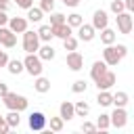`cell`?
<instances>
[{"instance_id":"cell-30","label":"cell","mask_w":134,"mask_h":134,"mask_svg":"<svg viewBox=\"0 0 134 134\" xmlns=\"http://www.w3.org/2000/svg\"><path fill=\"white\" fill-rule=\"evenodd\" d=\"M109 8H111V13H113V15H119V13H124V10H126V0H111Z\"/></svg>"},{"instance_id":"cell-13","label":"cell","mask_w":134,"mask_h":134,"mask_svg":"<svg viewBox=\"0 0 134 134\" xmlns=\"http://www.w3.org/2000/svg\"><path fill=\"white\" fill-rule=\"evenodd\" d=\"M27 23H29L27 17H10V19H8V27H10L15 34H23V31H27Z\"/></svg>"},{"instance_id":"cell-25","label":"cell","mask_w":134,"mask_h":134,"mask_svg":"<svg viewBox=\"0 0 134 134\" xmlns=\"http://www.w3.org/2000/svg\"><path fill=\"white\" fill-rule=\"evenodd\" d=\"M75 105V117H86L88 113H90V105L86 103V100H77V103H73Z\"/></svg>"},{"instance_id":"cell-23","label":"cell","mask_w":134,"mask_h":134,"mask_svg":"<svg viewBox=\"0 0 134 134\" xmlns=\"http://www.w3.org/2000/svg\"><path fill=\"white\" fill-rule=\"evenodd\" d=\"M38 36H40V40H42V42H50V40L54 38L52 25H50V23H48V25H40V29H38Z\"/></svg>"},{"instance_id":"cell-24","label":"cell","mask_w":134,"mask_h":134,"mask_svg":"<svg viewBox=\"0 0 134 134\" xmlns=\"http://www.w3.org/2000/svg\"><path fill=\"white\" fill-rule=\"evenodd\" d=\"M128 103H130V96H128V92L119 90V92H115V94H113V105H115V107H126Z\"/></svg>"},{"instance_id":"cell-40","label":"cell","mask_w":134,"mask_h":134,"mask_svg":"<svg viewBox=\"0 0 134 134\" xmlns=\"http://www.w3.org/2000/svg\"><path fill=\"white\" fill-rule=\"evenodd\" d=\"M115 46H117V52H119L121 59H124V57L128 54V46H126V44H115Z\"/></svg>"},{"instance_id":"cell-41","label":"cell","mask_w":134,"mask_h":134,"mask_svg":"<svg viewBox=\"0 0 134 134\" xmlns=\"http://www.w3.org/2000/svg\"><path fill=\"white\" fill-rule=\"evenodd\" d=\"M8 92H10V90H8V86H6L4 82H0V98H2V96H6Z\"/></svg>"},{"instance_id":"cell-2","label":"cell","mask_w":134,"mask_h":134,"mask_svg":"<svg viewBox=\"0 0 134 134\" xmlns=\"http://www.w3.org/2000/svg\"><path fill=\"white\" fill-rule=\"evenodd\" d=\"M2 103H4L6 109H13V111H25L29 107V100L23 94H17V92H8L6 96H2Z\"/></svg>"},{"instance_id":"cell-5","label":"cell","mask_w":134,"mask_h":134,"mask_svg":"<svg viewBox=\"0 0 134 134\" xmlns=\"http://www.w3.org/2000/svg\"><path fill=\"white\" fill-rule=\"evenodd\" d=\"M103 61L109 65V67H115L119 61H121V54L117 52V46L115 44H107L103 48Z\"/></svg>"},{"instance_id":"cell-18","label":"cell","mask_w":134,"mask_h":134,"mask_svg":"<svg viewBox=\"0 0 134 134\" xmlns=\"http://www.w3.org/2000/svg\"><path fill=\"white\" fill-rule=\"evenodd\" d=\"M34 90H36V92H40V94L50 92V80H48V77H44V75H38V77H36V82H34Z\"/></svg>"},{"instance_id":"cell-35","label":"cell","mask_w":134,"mask_h":134,"mask_svg":"<svg viewBox=\"0 0 134 134\" xmlns=\"http://www.w3.org/2000/svg\"><path fill=\"white\" fill-rule=\"evenodd\" d=\"M13 128H10V124L6 121V117L4 115H0V134H6V132H10Z\"/></svg>"},{"instance_id":"cell-8","label":"cell","mask_w":134,"mask_h":134,"mask_svg":"<svg viewBox=\"0 0 134 134\" xmlns=\"http://www.w3.org/2000/svg\"><path fill=\"white\" fill-rule=\"evenodd\" d=\"M0 44L4 46V48H13V46H17V34L10 29V27H0Z\"/></svg>"},{"instance_id":"cell-3","label":"cell","mask_w":134,"mask_h":134,"mask_svg":"<svg viewBox=\"0 0 134 134\" xmlns=\"http://www.w3.org/2000/svg\"><path fill=\"white\" fill-rule=\"evenodd\" d=\"M115 21H117V29H119V34H124V36L132 34V27H134V17H132V13L124 10V13L115 15Z\"/></svg>"},{"instance_id":"cell-21","label":"cell","mask_w":134,"mask_h":134,"mask_svg":"<svg viewBox=\"0 0 134 134\" xmlns=\"http://www.w3.org/2000/svg\"><path fill=\"white\" fill-rule=\"evenodd\" d=\"M96 103H98L100 107H109V105H113V94H111L109 90H98Z\"/></svg>"},{"instance_id":"cell-31","label":"cell","mask_w":134,"mask_h":134,"mask_svg":"<svg viewBox=\"0 0 134 134\" xmlns=\"http://www.w3.org/2000/svg\"><path fill=\"white\" fill-rule=\"evenodd\" d=\"M77 42H80V38H73V36H69V38H65L63 40V46H65V50H77Z\"/></svg>"},{"instance_id":"cell-43","label":"cell","mask_w":134,"mask_h":134,"mask_svg":"<svg viewBox=\"0 0 134 134\" xmlns=\"http://www.w3.org/2000/svg\"><path fill=\"white\" fill-rule=\"evenodd\" d=\"M126 10L128 13H134V0H126Z\"/></svg>"},{"instance_id":"cell-39","label":"cell","mask_w":134,"mask_h":134,"mask_svg":"<svg viewBox=\"0 0 134 134\" xmlns=\"http://www.w3.org/2000/svg\"><path fill=\"white\" fill-rule=\"evenodd\" d=\"M8 15H6V10H0V27H4V25H8Z\"/></svg>"},{"instance_id":"cell-27","label":"cell","mask_w":134,"mask_h":134,"mask_svg":"<svg viewBox=\"0 0 134 134\" xmlns=\"http://www.w3.org/2000/svg\"><path fill=\"white\" fill-rule=\"evenodd\" d=\"M63 126H65V119H63L61 115H57V117H50V119H48V128H50V132H61V130H63Z\"/></svg>"},{"instance_id":"cell-9","label":"cell","mask_w":134,"mask_h":134,"mask_svg":"<svg viewBox=\"0 0 134 134\" xmlns=\"http://www.w3.org/2000/svg\"><path fill=\"white\" fill-rule=\"evenodd\" d=\"M92 25H94V29H96V31L105 29V27L109 25V15H107V10L96 8V10L92 13Z\"/></svg>"},{"instance_id":"cell-32","label":"cell","mask_w":134,"mask_h":134,"mask_svg":"<svg viewBox=\"0 0 134 134\" xmlns=\"http://www.w3.org/2000/svg\"><path fill=\"white\" fill-rule=\"evenodd\" d=\"M86 88H88L86 80H75V82L71 84V92H75V94H82V92H86Z\"/></svg>"},{"instance_id":"cell-6","label":"cell","mask_w":134,"mask_h":134,"mask_svg":"<svg viewBox=\"0 0 134 134\" xmlns=\"http://www.w3.org/2000/svg\"><path fill=\"white\" fill-rule=\"evenodd\" d=\"M126 124H128L126 107H115V109H113V113H111V126H113V128H117V130H121V128H126Z\"/></svg>"},{"instance_id":"cell-26","label":"cell","mask_w":134,"mask_h":134,"mask_svg":"<svg viewBox=\"0 0 134 134\" xmlns=\"http://www.w3.org/2000/svg\"><path fill=\"white\" fill-rule=\"evenodd\" d=\"M21 111H13V109H8V113L4 115L6 117V121L10 124V128H19V124H21V115H19Z\"/></svg>"},{"instance_id":"cell-1","label":"cell","mask_w":134,"mask_h":134,"mask_svg":"<svg viewBox=\"0 0 134 134\" xmlns=\"http://www.w3.org/2000/svg\"><path fill=\"white\" fill-rule=\"evenodd\" d=\"M42 63H44V61L40 59V54H38V52H27V54H25V59H23L25 71H27L31 77H38V75H42V71H44Z\"/></svg>"},{"instance_id":"cell-19","label":"cell","mask_w":134,"mask_h":134,"mask_svg":"<svg viewBox=\"0 0 134 134\" xmlns=\"http://www.w3.org/2000/svg\"><path fill=\"white\" fill-rule=\"evenodd\" d=\"M115 40H117V31L115 29H111V27H105V29H100V42L107 46V44H115Z\"/></svg>"},{"instance_id":"cell-20","label":"cell","mask_w":134,"mask_h":134,"mask_svg":"<svg viewBox=\"0 0 134 134\" xmlns=\"http://www.w3.org/2000/svg\"><path fill=\"white\" fill-rule=\"evenodd\" d=\"M6 69H8V73L19 75V73H23V71H25V65H23V61H19V59H10V61H8V65H6Z\"/></svg>"},{"instance_id":"cell-22","label":"cell","mask_w":134,"mask_h":134,"mask_svg":"<svg viewBox=\"0 0 134 134\" xmlns=\"http://www.w3.org/2000/svg\"><path fill=\"white\" fill-rule=\"evenodd\" d=\"M31 23H40L42 21V17H44V10L40 8V6H31V8H27V15H25Z\"/></svg>"},{"instance_id":"cell-37","label":"cell","mask_w":134,"mask_h":134,"mask_svg":"<svg viewBox=\"0 0 134 134\" xmlns=\"http://www.w3.org/2000/svg\"><path fill=\"white\" fill-rule=\"evenodd\" d=\"M15 4H17L19 8H25V10H27V8L34 6V0H15Z\"/></svg>"},{"instance_id":"cell-33","label":"cell","mask_w":134,"mask_h":134,"mask_svg":"<svg viewBox=\"0 0 134 134\" xmlns=\"http://www.w3.org/2000/svg\"><path fill=\"white\" fill-rule=\"evenodd\" d=\"M67 21V17L63 15V13H50V25H61V23H65Z\"/></svg>"},{"instance_id":"cell-11","label":"cell","mask_w":134,"mask_h":134,"mask_svg":"<svg viewBox=\"0 0 134 134\" xmlns=\"http://www.w3.org/2000/svg\"><path fill=\"white\" fill-rule=\"evenodd\" d=\"M94 36H96V29H94V25L90 23H82L80 27H77V38H80V42H92L94 40Z\"/></svg>"},{"instance_id":"cell-15","label":"cell","mask_w":134,"mask_h":134,"mask_svg":"<svg viewBox=\"0 0 134 134\" xmlns=\"http://www.w3.org/2000/svg\"><path fill=\"white\" fill-rule=\"evenodd\" d=\"M52 31H54V38H61V40H65V38H69V36H73V27L65 21V23H61V25H52Z\"/></svg>"},{"instance_id":"cell-4","label":"cell","mask_w":134,"mask_h":134,"mask_svg":"<svg viewBox=\"0 0 134 134\" xmlns=\"http://www.w3.org/2000/svg\"><path fill=\"white\" fill-rule=\"evenodd\" d=\"M40 42H42V40H40L38 31H31V29L23 31V50H25V52H38Z\"/></svg>"},{"instance_id":"cell-38","label":"cell","mask_w":134,"mask_h":134,"mask_svg":"<svg viewBox=\"0 0 134 134\" xmlns=\"http://www.w3.org/2000/svg\"><path fill=\"white\" fill-rule=\"evenodd\" d=\"M8 54H6V50H0V67H6L8 65Z\"/></svg>"},{"instance_id":"cell-44","label":"cell","mask_w":134,"mask_h":134,"mask_svg":"<svg viewBox=\"0 0 134 134\" xmlns=\"http://www.w3.org/2000/svg\"><path fill=\"white\" fill-rule=\"evenodd\" d=\"M0 10H8V0H0Z\"/></svg>"},{"instance_id":"cell-17","label":"cell","mask_w":134,"mask_h":134,"mask_svg":"<svg viewBox=\"0 0 134 134\" xmlns=\"http://www.w3.org/2000/svg\"><path fill=\"white\" fill-rule=\"evenodd\" d=\"M38 54H40V59H42V61H52V59H54V54H57V50L52 48V44H50V42H44V44H40Z\"/></svg>"},{"instance_id":"cell-36","label":"cell","mask_w":134,"mask_h":134,"mask_svg":"<svg viewBox=\"0 0 134 134\" xmlns=\"http://www.w3.org/2000/svg\"><path fill=\"white\" fill-rule=\"evenodd\" d=\"M98 128H96V124H92V121H86L84 119V124H82V132H96Z\"/></svg>"},{"instance_id":"cell-14","label":"cell","mask_w":134,"mask_h":134,"mask_svg":"<svg viewBox=\"0 0 134 134\" xmlns=\"http://www.w3.org/2000/svg\"><path fill=\"white\" fill-rule=\"evenodd\" d=\"M59 115H61L65 121L73 119V117H75V105H73L71 100H63V103L59 105Z\"/></svg>"},{"instance_id":"cell-16","label":"cell","mask_w":134,"mask_h":134,"mask_svg":"<svg viewBox=\"0 0 134 134\" xmlns=\"http://www.w3.org/2000/svg\"><path fill=\"white\" fill-rule=\"evenodd\" d=\"M109 69V65L105 63V61H94L92 63V67H90V77L96 82V80H100L103 77V73Z\"/></svg>"},{"instance_id":"cell-42","label":"cell","mask_w":134,"mask_h":134,"mask_svg":"<svg viewBox=\"0 0 134 134\" xmlns=\"http://www.w3.org/2000/svg\"><path fill=\"white\" fill-rule=\"evenodd\" d=\"M63 4H65V6H71V8H75V6L80 4V0H63Z\"/></svg>"},{"instance_id":"cell-12","label":"cell","mask_w":134,"mask_h":134,"mask_svg":"<svg viewBox=\"0 0 134 134\" xmlns=\"http://www.w3.org/2000/svg\"><path fill=\"white\" fill-rule=\"evenodd\" d=\"M67 67H69L71 71H80V69L84 67V57H82L77 50L67 52Z\"/></svg>"},{"instance_id":"cell-29","label":"cell","mask_w":134,"mask_h":134,"mask_svg":"<svg viewBox=\"0 0 134 134\" xmlns=\"http://www.w3.org/2000/svg\"><path fill=\"white\" fill-rule=\"evenodd\" d=\"M67 23H69L73 29H77V27L84 23V17H82L80 13H71V15H67Z\"/></svg>"},{"instance_id":"cell-7","label":"cell","mask_w":134,"mask_h":134,"mask_svg":"<svg viewBox=\"0 0 134 134\" xmlns=\"http://www.w3.org/2000/svg\"><path fill=\"white\" fill-rule=\"evenodd\" d=\"M46 126H48V117H46L42 111L29 113V128H31L34 132H40V130H44Z\"/></svg>"},{"instance_id":"cell-28","label":"cell","mask_w":134,"mask_h":134,"mask_svg":"<svg viewBox=\"0 0 134 134\" xmlns=\"http://www.w3.org/2000/svg\"><path fill=\"white\" fill-rule=\"evenodd\" d=\"M96 128L98 130H109L111 128V115L109 113H100L98 119H96Z\"/></svg>"},{"instance_id":"cell-34","label":"cell","mask_w":134,"mask_h":134,"mask_svg":"<svg viewBox=\"0 0 134 134\" xmlns=\"http://www.w3.org/2000/svg\"><path fill=\"white\" fill-rule=\"evenodd\" d=\"M40 8L44 13H52L54 10V0H40Z\"/></svg>"},{"instance_id":"cell-10","label":"cell","mask_w":134,"mask_h":134,"mask_svg":"<svg viewBox=\"0 0 134 134\" xmlns=\"http://www.w3.org/2000/svg\"><path fill=\"white\" fill-rule=\"evenodd\" d=\"M115 82H117V75H115L113 71H109V69H107V71L103 73V77H100V80H96L94 84H96V88H98V90H111V88L115 86Z\"/></svg>"}]
</instances>
